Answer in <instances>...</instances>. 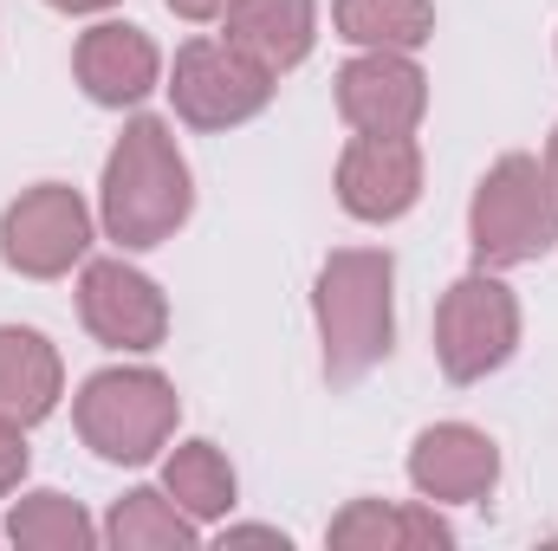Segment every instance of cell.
<instances>
[{
    "label": "cell",
    "instance_id": "obj_9",
    "mask_svg": "<svg viewBox=\"0 0 558 551\" xmlns=\"http://www.w3.org/2000/svg\"><path fill=\"white\" fill-rule=\"evenodd\" d=\"M338 118L357 137H416L428 111V78L410 52H357L338 65Z\"/></svg>",
    "mask_w": 558,
    "mask_h": 551
},
{
    "label": "cell",
    "instance_id": "obj_2",
    "mask_svg": "<svg viewBox=\"0 0 558 551\" xmlns=\"http://www.w3.org/2000/svg\"><path fill=\"white\" fill-rule=\"evenodd\" d=\"M312 318L325 344V377L338 390L371 377L397 344V260L384 247H338L318 267Z\"/></svg>",
    "mask_w": 558,
    "mask_h": 551
},
{
    "label": "cell",
    "instance_id": "obj_6",
    "mask_svg": "<svg viewBox=\"0 0 558 551\" xmlns=\"http://www.w3.org/2000/svg\"><path fill=\"white\" fill-rule=\"evenodd\" d=\"M162 91H169V105H175V118L189 131H234V124H247V118H260L274 105L279 78L260 72L234 39H208L202 33V39H189L175 52Z\"/></svg>",
    "mask_w": 558,
    "mask_h": 551
},
{
    "label": "cell",
    "instance_id": "obj_23",
    "mask_svg": "<svg viewBox=\"0 0 558 551\" xmlns=\"http://www.w3.org/2000/svg\"><path fill=\"white\" fill-rule=\"evenodd\" d=\"M46 7H59V13H111L118 0H46Z\"/></svg>",
    "mask_w": 558,
    "mask_h": 551
},
{
    "label": "cell",
    "instance_id": "obj_13",
    "mask_svg": "<svg viewBox=\"0 0 558 551\" xmlns=\"http://www.w3.org/2000/svg\"><path fill=\"white\" fill-rule=\"evenodd\" d=\"M65 396V364L59 344L33 325H0V421H46Z\"/></svg>",
    "mask_w": 558,
    "mask_h": 551
},
{
    "label": "cell",
    "instance_id": "obj_5",
    "mask_svg": "<svg viewBox=\"0 0 558 551\" xmlns=\"http://www.w3.org/2000/svg\"><path fill=\"white\" fill-rule=\"evenodd\" d=\"M513 351H520V298H513V285H500L487 267L461 273L435 305V364H441V377L468 390V383L494 377Z\"/></svg>",
    "mask_w": 558,
    "mask_h": 551
},
{
    "label": "cell",
    "instance_id": "obj_11",
    "mask_svg": "<svg viewBox=\"0 0 558 551\" xmlns=\"http://www.w3.org/2000/svg\"><path fill=\"white\" fill-rule=\"evenodd\" d=\"M410 487L428 506H481L500 487V448L474 421H435L410 448Z\"/></svg>",
    "mask_w": 558,
    "mask_h": 551
},
{
    "label": "cell",
    "instance_id": "obj_24",
    "mask_svg": "<svg viewBox=\"0 0 558 551\" xmlns=\"http://www.w3.org/2000/svg\"><path fill=\"white\" fill-rule=\"evenodd\" d=\"M546 175H553V188H558V124H553V143H546Z\"/></svg>",
    "mask_w": 558,
    "mask_h": 551
},
{
    "label": "cell",
    "instance_id": "obj_20",
    "mask_svg": "<svg viewBox=\"0 0 558 551\" xmlns=\"http://www.w3.org/2000/svg\"><path fill=\"white\" fill-rule=\"evenodd\" d=\"M26 461H33L26 454V428L20 421H0V500L26 480Z\"/></svg>",
    "mask_w": 558,
    "mask_h": 551
},
{
    "label": "cell",
    "instance_id": "obj_14",
    "mask_svg": "<svg viewBox=\"0 0 558 551\" xmlns=\"http://www.w3.org/2000/svg\"><path fill=\"white\" fill-rule=\"evenodd\" d=\"M228 33L221 39H234L260 72H292V65H305L312 59V39H318V0H241L228 20H221Z\"/></svg>",
    "mask_w": 558,
    "mask_h": 551
},
{
    "label": "cell",
    "instance_id": "obj_10",
    "mask_svg": "<svg viewBox=\"0 0 558 551\" xmlns=\"http://www.w3.org/2000/svg\"><path fill=\"white\" fill-rule=\"evenodd\" d=\"M422 201V149L416 137H351L338 156V208L351 221H403Z\"/></svg>",
    "mask_w": 558,
    "mask_h": 551
},
{
    "label": "cell",
    "instance_id": "obj_3",
    "mask_svg": "<svg viewBox=\"0 0 558 551\" xmlns=\"http://www.w3.org/2000/svg\"><path fill=\"white\" fill-rule=\"evenodd\" d=\"M468 247L474 267L507 273V267H533L558 247V188L553 175L539 169V156H500L474 201H468Z\"/></svg>",
    "mask_w": 558,
    "mask_h": 551
},
{
    "label": "cell",
    "instance_id": "obj_15",
    "mask_svg": "<svg viewBox=\"0 0 558 551\" xmlns=\"http://www.w3.org/2000/svg\"><path fill=\"white\" fill-rule=\"evenodd\" d=\"M338 551H448L454 546V526L435 513V506H384V500H351L331 532Z\"/></svg>",
    "mask_w": 558,
    "mask_h": 551
},
{
    "label": "cell",
    "instance_id": "obj_4",
    "mask_svg": "<svg viewBox=\"0 0 558 551\" xmlns=\"http://www.w3.org/2000/svg\"><path fill=\"white\" fill-rule=\"evenodd\" d=\"M72 421H78V441L98 454V461H118V467H143L169 448L175 421H182V396L162 370H98L78 383L72 396Z\"/></svg>",
    "mask_w": 558,
    "mask_h": 551
},
{
    "label": "cell",
    "instance_id": "obj_21",
    "mask_svg": "<svg viewBox=\"0 0 558 551\" xmlns=\"http://www.w3.org/2000/svg\"><path fill=\"white\" fill-rule=\"evenodd\" d=\"M175 20H189V26H215V20H228L241 0H162Z\"/></svg>",
    "mask_w": 558,
    "mask_h": 551
},
{
    "label": "cell",
    "instance_id": "obj_16",
    "mask_svg": "<svg viewBox=\"0 0 558 551\" xmlns=\"http://www.w3.org/2000/svg\"><path fill=\"white\" fill-rule=\"evenodd\" d=\"M162 493H169L195 526H215V519L234 513L241 480H234V467H228V454H221L215 441H182V448L162 461Z\"/></svg>",
    "mask_w": 558,
    "mask_h": 551
},
{
    "label": "cell",
    "instance_id": "obj_1",
    "mask_svg": "<svg viewBox=\"0 0 558 551\" xmlns=\"http://www.w3.org/2000/svg\"><path fill=\"white\" fill-rule=\"evenodd\" d=\"M195 215V175L189 156L175 149V131L162 118H131L124 137L105 156V182H98V221L105 241H118L124 254H149L162 241H175V228Z\"/></svg>",
    "mask_w": 558,
    "mask_h": 551
},
{
    "label": "cell",
    "instance_id": "obj_7",
    "mask_svg": "<svg viewBox=\"0 0 558 551\" xmlns=\"http://www.w3.org/2000/svg\"><path fill=\"white\" fill-rule=\"evenodd\" d=\"M92 254V208L65 182H39L0 215V260L20 279H65Z\"/></svg>",
    "mask_w": 558,
    "mask_h": 551
},
{
    "label": "cell",
    "instance_id": "obj_18",
    "mask_svg": "<svg viewBox=\"0 0 558 551\" xmlns=\"http://www.w3.org/2000/svg\"><path fill=\"white\" fill-rule=\"evenodd\" d=\"M0 539L20 551H92L105 532L92 526V513L78 506V500H65V493H52V487H39V493H20L13 500V513H7V526H0Z\"/></svg>",
    "mask_w": 558,
    "mask_h": 551
},
{
    "label": "cell",
    "instance_id": "obj_22",
    "mask_svg": "<svg viewBox=\"0 0 558 551\" xmlns=\"http://www.w3.org/2000/svg\"><path fill=\"white\" fill-rule=\"evenodd\" d=\"M221 546H279L286 551V532H274V526H228Z\"/></svg>",
    "mask_w": 558,
    "mask_h": 551
},
{
    "label": "cell",
    "instance_id": "obj_12",
    "mask_svg": "<svg viewBox=\"0 0 558 551\" xmlns=\"http://www.w3.org/2000/svg\"><path fill=\"white\" fill-rule=\"evenodd\" d=\"M72 72H78V85H85L92 105L131 111V105H143L162 85V52H156V39L143 26H131V20H98L92 33H78Z\"/></svg>",
    "mask_w": 558,
    "mask_h": 551
},
{
    "label": "cell",
    "instance_id": "obj_8",
    "mask_svg": "<svg viewBox=\"0 0 558 551\" xmlns=\"http://www.w3.org/2000/svg\"><path fill=\"white\" fill-rule=\"evenodd\" d=\"M78 318L105 351H156L169 338V298L149 273L118 260H85L78 273Z\"/></svg>",
    "mask_w": 558,
    "mask_h": 551
},
{
    "label": "cell",
    "instance_id": "obj_17",
    "mask_svg": "<svg viewBox=\"0 0 558 551\" xmlns=\"http://www.w3.org/2000/svg\"><path fill=\"white\" fill-rule=\"evenodd\" d=\"M331 20L364 52H416L435 39V0H331Z\"/></svg>",
    "mask_w": 558,
    "mask_h": 551
},
{
    "label": "cell",
    "instance_id": "obj_19",
    "mask_svg": "<svg viewBox=\"0 0 558 551\" xmlns=\"http://www.w3.org/2000/svg\"><path fill=\"white\" fill-rule=\"evenodd\" d=\"M105 546L111 551H169V546H195L202 526L162 493V487H131L111 513H105Z\"/></svg>",
    "mask_w": 558,
    "mask_h": 551
}]
</instances>
